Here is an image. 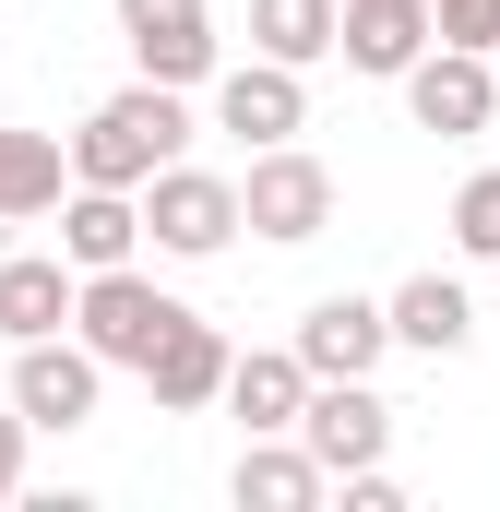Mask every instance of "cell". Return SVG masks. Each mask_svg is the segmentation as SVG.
<instances>
[{
    "mask_svg": "<svg viewBox=\"0 0 500 512\" xmlns=\"http://www.w3.org/2000/svg\"><path fill=\"white\" fill-rule=\"evenodd\" d=\"M298 453H310L322 477L381 465V453H393V405H381L370 382H310V405H298Z\"/></svg>",
    "mask_w": 500,
    "mask_h": 512,
    "instance_id": "obj_9",
    "label": "cell"
},
{
    "mask_svg": "<svg viewBox=\"0 0 500 512\" xmlns=\"http://www.w3.org/2000/svg\"><path fill=\"white\" fill-rule=\"evenodd\" d=\"M131 203H143V239L167 262H215L239 239V179H215V167H191V155H167Z\"/></svg>",
    "mask_w": 500,
    "mask_h": 512,
    "instance_id": "obj_3",
    "label": "cell"
},
{
    "mask_svg": "<svg viewBox=\"0 0 500 512\" xmlns=\"http://www.w3.org/2000/svg\"><path fill=\"white\" fill-rule=\"evenodd\" d=\"M215 382H227V334H215L203 310H179V322L155 334V358H143V393H155L167 417H203Z\"/></svg>",
    "mask_w": 500,
    "mask_h": 512,
    "instance_id": "obj_12",
    "label": "cell"
},
{
    "mask_svg": "<svg viewBox=\"0 0 500 512\" xmlns=\"http://www.w3.org/2000/svg\"><path fill=\"white\" fill-rule=\"evenodd\" d=\"M417 48H429V0H334V60L346 72H381L393 84Z\"/></svg>",
    "mask_w": 500,
    "mask_h": 512,
    "instance_id": "obj_14",
    "label": "cell"
},
{
    "mask_svg": "<svg viewBox=\"0 0 500 512\" xmlns=\"http://www.w3.org/2000/svg\"><path fill=\"white\" fill-rule=\"evenodd\" d=\"M24 441H36V429H24V417H12V405H0V501H12V489H24Z\"/></svg>",
    "mask_w": 500,
    "mask_h": 512,
    "instance_id": "obj_22",
    "label": "cell"
},
{
    "mask_svg": "<svg viewBox=\"0 0 500 512\" xmlns=\"http://www.w3.org/2000/svg\"><path fill=\"white\" fill-rule=\"evenodd\" d=\"M334 489L310 453H298V429H262V441H239V465H227V501L239 512H310Z\"/></svg>",
    "mask_w": 500,
    "mask_h": 512,
    "instance_id": "obj_15",
    "label": "cell"
},
{
    "mask_svg": "<svg viewBox=\"0 0 500 512\" xmlns=\"http://www.w3.org/2000/svg\"><path fill=\"white\" fill-rule=\"evenodd\" d=\"M60 155H72V179H96V191H143L167 155H191V96L131 72L120 96H96V108H84V131H72Z\"/></svg>",
    "mask_w": 500,
    "mask_h": 512,
    "instance_id": "obj_1",
    "label": "cell"
},
{
    "mask_svg": "<svg viewBox=\"0 0 500 512\" xmlns=\"http://www.w3.org/2000/svg\"><path fill=\"white\" fill-rule=\"evenodd\" d=\"M286 346H298V370H310V382H370L381 358H393V322H381V298H346V286H334V298H310V310H298V334H286Z\"/></svg>",
    "mask_w": 500,
    "mask_h": 512,
    "instance_id": "obj_8",
    "label": "cell"
},
{
    "mask_svg": "<svg viewBox=\"0 0 500 512\" xmlns=\"http://www.w3.org/2000/svg\"><path fill=\"white\" fill-rule=\"evenodd\" d=\"M453 251H465V262H500V167H477V179L453 191Z\"/></svg>",
    "mask_w": 500,
    "mask_h": 512,
    "instance_id": "obj_20",
    "label": "cell"
},
{
    "mask_svg": "<svg viewBox=\"0 0 500 512\" xmlns=\"http://www.w3.org/2000/svg\"><path fill=\"white\" fill-rule=\"evenodd\" d=\"M48 215H60V262H72V274H108V262H131V251H143V203H131V191H96V179H72Z\"/></svg>",
    "mask_w": 500,
    "mask_h": 512,
    "instance_id": "obj_13",
    "label": "cell"
},
{
    "mask_svg": "<svg viewBox=\"0 0 500 512\" xmlns=\"http://www.w3.org/2000/svg\"><path fill=\"white\" fill-rule=\"evenodd\" d=\"M250 48L286 60V72L334 60V0H250Z\"/></svg>",
    "mask_w": 500,
    "mask_h": 512,
    "instance_id": "obj_19",
    "label": "cell"
},
{
    "mask_svg": "<svg viewBox=\"0 0 500 512\" xmlns=\"http://www.w3.org/2000/svg\"><path fill=\"white\" fill-rule=\"evenodd\" d=\"M215 405L239 417V441H262V429H298V405H310L298 346H227V382H215Z\"/></svg>",
    "mask_w": 500,
    "mask_h": 512,
    "instance_id": "obj_11",
    "label": "cell"
},
{
    "mask_svg": "<svg viewBox=\"0 0 500 512\" xmlns=\"http://www.w3.org/2000/svg\"><path fill=\"white\" fill-rule=\"evenodd\" d=\"M72 262L60 251H12L0 262V346H36V334H72Z\"/></svg>",
    "mask_w": 500,
    "mask_h": 512,
    "instance_id": "obj_16",
    "label": "cell"
},
{
    "mask_svg": "<svg viewBox=\"0 0 500 512\" xmlns=\"http://www.w3.org/2000/svg\"><path fill=\"white\" fill-rule=\"evenodd\" d=\"M215 131H239L250 155H262V143H298V131H310V72H286V60L250 48L239 72H215Z\"/></svg>",
    "mask_w": 500,
    "mask_h": 512,
    "instance_id": "obj_10",
    "label": "cell"
},
{
    "mask_svg": "<svg viewBox=\"0 0 500 512\" xmlns=\"http://www.w3.org/2000/svg\"><path fill=\"white\" fill-rule=\"evenodd\" d=\"M96 393H108V358L84 334H36V346H12V393L0 405L24 429H60L72 441V429H96Z\"/></svg>",
    "mask_w": 500,
    "mask_h": 512,
    "instance_id": "obj_4",
    "label": "cell"
},
{
    "mask_svg": "<svg viewBox=\"0 0 500 512\" xmlns=\"http://www.w3.org/2000/svg\"><path fill=\"white\" fill-rule=\"evenodd\" d=\"M393 84H405V120L441 131V143H477V131L500 120V72L477 60V48H441V36H429V48H417Z\"/></svg>",
    "mask_w": 500,
    "mask_h": 512,
    "instance_id": "obj_6",
    "label": "cell"
},
{
    "mask_svg": "<svg viewBox=\"0 0 500 512\" xmlns=\"http://www.w3.org/2000/svg\"><path fill=\"white\" fill-rule=\"evenodd\" d=\"M489 72H500V48H489Z\"/></svg>",
    "mask_w": 500,
    "mask_h": 512,
    "instance_id": "obj_23",
    "label": "cell"
},
{
    "mask_svg": "<svg viewBox=\"0 0 500 512\" xmlns=\"http://www.w3.org/2000/svg\"><path fill=\"white\" fill-rule=\"evenodd\" d=\"M167 322H179V298H167L143 262H108V274H84V286H72V334H84L108 370H143Z\"/></svg>",
    "mask_w": 500,
    "mask_h": 512,
    "instance_id": "obj_5",
    "label": "cell"
},
{
    "mask_svg": "<svg viewBox=\"0 0 500 512\" xmlns=\"http://www.w3.org/2000/svg\"><path fill=\"white\" fill-rule=\"evenodd\" d=\"M60 191H72V155H60V131H0V227H36Z\"/></svg>",
    "mask_w": 500,
    "mask_h": 512,
    "instance_id": "obj_18",
    "label": "cell"
},
{
    "mask_svg": "<svg viewBox=\"0 0 500 512\" xmlns=\"http://www.w3.org/2000/svg\"><path fill=\"white\" fill-rule=\"evenodd\" d=\"M120 36L143 60V84H215V0H120Z\"/></svg>",
    "mask_w": 500,
    "mask_h": 512,
    "instance_id": "obj_7",
    "label": "cell"
},
{
    "mask_svg": "<svg viewBox=\"0 0 500 512\" xmlns=\"http://www.w3.org/2000/svg\"><path fill=\"white\" fill-rule=\"evenodd\" d=\"M381 322H393V346H417V358H465V334H477V298H465L453 274H405V286L381 298Z\"/></svg>",
    "mask_w": 500,
    "mask_h": 512,
    "instance_id": "obj_17",
    "label": "cell"
},
{
    "mask_svg": "<svg viewBox=\"0 0 500 512\" xmlns=\"http://www.w3.org/2000/svg\"><path fill=\"white\" fill-rule=\"evenodd\" d=\"M239 227L274 239V251H310V239L334 227V167H322L310 143H262L250 179H239Z\"/></svg>",
    "mask_w": 500,
    "mask_h": 512,
    "instance_id": "obj_2",
    "label": "cell"
},
{
    "mask_svg": "<svg viewBox=\"0 0 500 512\" xmlns=\"http://www.w3.org/2000/svg\"><path fill=\"white\" fill-rule=\"evenodd\" d=\"M429 36H441V48H477V60H489V48H500V0H429Z\"/></svg>",
    "mask_w": 500,
    "mask_h": 512,
    "instance_id": "obj_21",
    "label": "cell"
}]
</instances>
